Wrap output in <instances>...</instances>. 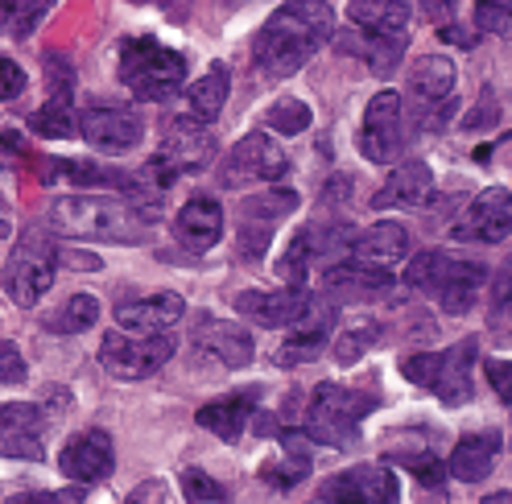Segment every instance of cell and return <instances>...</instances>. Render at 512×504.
Returning a JSON list of instances; mask_svg holds the SVG:
<instances>
[{"label":"cell","instance_id":"1","mask_svg":"<svg viewBox=\"0 0 512 504\" xmlns=\"http://www.w3.org/2000/svg\"><path fill=\"white\" fill-rule=\"evenodd\" d=\"M335 38V9L327 0H285L252 42L256 71L265 79H290Z\"/></svg>","mask_w":512,"mask_h":504},{"label":"cell","instance_id":"2","mask_svg":"<svg viewBox=\"0 0 512 504\" xmlns=\"http://www.w3.org/2000/svg\"><path fill=\"white\" fill-rule=\"evenodd\" d=\"M50 224L75 240H112V244H141L149 236V219L128 203L108 195H62L50 203Z\"/></svg>","mask_w":512,"mask_h":504},{"label":"cell","instance_id":"3","mask_svg":"<svg viewBox=\"0 0 512 504\" xmlns=\"http://www.w3.org/2000/svg\"><path fill=\"white\" fill-rule=\"evenodd\" d=\"M372 409H376V393L323 381V385H314V393L306 401V414H302L298 426L306 430L310 443L351 451L360 443V422L372 414Z\"/></svg>","mask_w":512,"mask_h":504},{"label":"cell","instance_id":"4","mask_svg":"<svg viewBox=\"0 0 512 504\" xmlns=\"http://www.w3.org/2000/svg\"><path fill=\"white\" fill-rule=\"evenodd\" d=\"M405 281L413 290H422L426 298H434L446 314H467L488 281V269L467 257H451L442 248H430L422 257H413L405 269Z\"/></svg>","mask_w":512,"mask_h":504},{"label":"cell","instance_id":"5","mask_svg":"<svg viewBox=\"0 0 512 504\" xmlns=\"http://www.w3.org/2000/svg\"><path fill=\"white\" fill-rule=\"evenodd\" d=\"M120 83L141 104H162L186 83V54L162 46L157 38H128L120 46Z\"/></svg>","mask_w":512,"mask_h":504},{"label":"cell","instance_id":"6","mask_svg":"<svg viewBox=\"0 0 512 504\" xmlns=\"http://www.w3.org/2000/svg\"><path fill=\"white\" fill-rule=\"evenodd\" d=\"M479 360V339L467 335L459 343L442 352H418V356H401V376L413 385H422L426 393H434L442 405H467L475 385H471V368Z\"/></svg>","mask_w":512,"mask_h":504},{"label":"cell","instance_id":"7","mask_svg":"<svg viewBox=\"0 0 512 504\" xmlns=\"http://www.w3.org/2000/svg\"><path fill=\"white\" fill-rule=\"evenodd\" d=\"M54 273H58V248L42 228H29L5 261V294L17 306H38L46 298V290L54 286Z\"/></svg>","mask_w":512,"mask_h":504},{"label":"cell","instance_id":"8","mask_svg":"<svg viewBox=\"0 0 512 504\" xmlns=\"http://www.w3.org/2000/svg\"><path fill=\"white\" fill-rule=\"evenodd\" d=\"M405 96L413 108V120L426 133L442 129L455 112V62L446 54H426L405 71Z\"/></svg>","mask_w":512,"mask_h":504},{"label":"cell","instance_id":"9","mask_svg":"<svg viewBox=\"0 0 512 504\" xmlns=\"http://www.w3.org/2000/svg\"><path fill=\"white\" fill-rule=\"evenodd\" d=\"M174 356L170 331L162 335H137V331H112L100 343V364L116 376V381H145V376L162 372Z\"/></svg>","mask_w":512,"mask_h":504},{"label":"cell","instance_id":"10","mask_svg":"<svg viewBox=\"0 0 512 504\" xmlns=\"http://www.w3.org/2000/svg\"><path fill=\"white\" fill-rule=\"evenodd\" d=\"M290 174V157L269 133H248L232 145V153L219 162V186L223 191H244L252 182H277Z\"/></svg>","mask_w":512,"mask_h":504},{"label":"cell","instance_id":"11","mask_svg":"<svg viewBox=\"0 0 512 504\" xmlns=\"http://www.w3.org/2000/svg\"><path fill=\"white\" fill-rule=\"evenodd\" d=\"M153 162L162 166L174 182L182 174H199V170H207L215 162V133L190 112L186 116H170L166 129H162V149L153 153Z\"/></svg>","mask_w":512,"mask_h":504},{"label":"cell","instance_id":"12","mask_svg":"<svg viewBox=\"0 0 512 504\" xmlns=\"http://www.w3.org/2000/svg\"><path fill=\"white\" fill-rule=\"evenodd\" d=\"M360 153L372 166H393L405 153V108L397 91H380L364 108L360 124Z\"/></svg>","mask_w":512,"mask_h":504},{"label":"cell","instance_id":"13","mask_svg":"<svg viewBox=\"0 0 512 504\" xmlns=\"http://www.w3.org/2000/svg\"><path fill=\"white\" fill-rule=\"evenodd\" d=\"M335 335V298H314L306 302V310L298 314V323H290V339L277 348V364L281 368H298L310 364L327 352V339Z\"/></svg>","mask_w":512,"mask_h":504},{"label":"cell","instance_id":"14","mask_svg":"<svg viewBox=\"0 0 512 504\" xmlns=\"http://www.w3.org/2000/svg\"><path fill=\"white\" fill-rule=\"evenodd\" d=\"M512 232V195L508 186H488L479 191L467 211L459 215V224L451 228V236L459 244H504Z\"/></svg>","mask_w":512,"mask_h":504},{"label":"cell","instance_id":"15","mask_svg":"<svg viewBox=\"0 0 512 504\" xmlns=\"http://www.w3.org/2000/svg\"><path fill=\"white\" fill-rule=\"evenodd\" d=\"M79 133L87 145L104 149V153H128L137 149L145 137V124L133 108H120V104H91L79 112Z\"/></svg>","mask_w":512,"mask_h":504},{"label":"cell","instance_id":"16","mask_svg":"<svg viewBox=\"0 0 512 504\" xmlns=\"http://www.w3.org/2000/svg\"><path fill=\"white\" fill-rule=\"evenodd\" d=\"M318 500H360V504H393L401 500V484L389 467H372V463H360V467H347L339 476L318 484Z\"/></svg>","mask_w":512,"mask_h":504},{"label":"cell","instance_id":"17","mask_svg":"<svg viewBox=\"0 0 512 504\" xmlns=\"http://www.w3.org/2000/svg\"><path fill=\"white\" fill-rule=\"evenodd\" d=\"M112 467H116V451L108 430H83L58 455V471L75 484H100L112 476Z\"/></svg>","mask_w":512,"mask_h":504},{"label":"cell","instance_id":"18","mask_svg":"<svg viewBox=\"0 0 512 504\" xmlns=\"http://www.w3.org/2000/svg\"><path fill=\"white\" fill-rule=\"evenodd\" d=\"M0 455L5 459H42L46 455V414L29 401L0 405Z\"/></svg>","mask_w":512,"mask_h":504},{"label":"cell","instance_id":"19","mask_svg":"<svg viewBox=\"0 0 512 504\" xmlns=\"http://www.w3.org/2000/svg\"><path fill=\"white\" fill-rule=\"evenodd\" d=\"M310 290L306 286H285V290H244L236 294V310L248 323L261 327H290L298 323V314L306 310Z\"/></svg>","mask_w":512,"mask_h":504},{"label":"cell","instance_id":"20","mask_svg":"<svg viewBox=\"0 0 512 504\" xmlns=\"http://www.w3.org/2000/svg\"><path fill=\"white\" fill-rule=\"evenodd\" d=\"M195 348L215 356L223 368H248L256 356V343L240 323L228 319H215V314H203L195 323Z\"/></svg>","mask_w":512,"mask_h":504},{"label":"cell","instance_id":"21","mask_svg":"<svg viewBox=\"0 0 512 504\" xmlns=\"http://www.w3.org/2000/svg\"><path fill=\"white\" fill-rule=\"evenodd\" d=\"M347 21L364 38L409 46V0H347Z\"/></svg>","mask_w":512,"mask_h":504},{"label":"cell","instance_id":"22","mask_svg":"<svg viewBox=\"0 0 512 504\" xmlns=\"http://www.w3.org/2000/svg\"><path fill=\"white\" fill-rule=\"evenodd\" d=\"M182 314H186L182 294L162 290V294H149V298H137V302H120L116 323L124 331H137V335H162V331H174L182 323Z\"/></svg>","mask_w":512,"mask_h":504},{"label":"cell","instance_id":"23","mask_svg":"<svg viewBox=\"0 0 512 504\" xmlns=\"http://www.w3.org/2000/svg\"><path fill=\"white\" fill-rule=\"evenodd\" d=\"M393 443L384 447V459L389 463H401L405 471H413L426 488H442L446 480V467L438 459V447H434V434L430 430H409V434H389Z\"/></svg>","mask_w":512,"mask_h":504},{"label":"cell","instance_id":"24","mask_svg":"<svg viewBox=\"0 0 512 504\" xmlns=\"http://www.w3.org/2000/svg\"><path fill=\"white\" fill-rule=\"evenodd\" d=\"M347 257L360 261V265H372V269H393L409 257V232L401 224H389V219H384V224H372L360 236H351Z\"/></svg>","mask_w":512,"mask_h":504},{"label":"cell","instance_id":"25","mask_svg":"<svg viewBox=\"0 0 512 504\" xmlns=\"http://www.w3.org/2000/svg\"><path fill=\"white\" fill-rule=\"evenodd\" d=\"M174 236L182 248L190 252H207L219 244L223 236V207L207 195H195V199H186L182 211L174 215Z\"/></svg>","mask_w":512,"mask_h":504},{"label":"cell","instance_id":"26","mask_svg":"<svg viewBox=\"0 0 512 504\" xmlns=\"http://www.w3.org/2000/svg\"><path fill=\"white\" fill-rule=\"evenodd\" d=\"M434 195V174L426 162H401L384 186L372 195V207L380 211H393V207H426Z\"/></svg>","mask_w":512,"mask_h":504},{"label":"cell","instance_id":"27","mask_svg":"<svg viewBox=\"0 0 512 504\" xmlns=\"http://www.w3.org/2000/svg\"><path fill=\"white\" fill-rule=\"evenodd\" d=\"M256 397H261V389H244V393H232V397L207 401L195 414V422L203 430H211L215 438H223V443H240V434L248 430V422L256 414Z\"/></svg>","mask_w":512,"mask_h":504},{"label":"cell","instance_id":"28","mask_svg":"<svg viewBox=\"0 0 512 504\" xmlns=\"http://www.w3.org/2000/svg\"><path fill=\"white\" fill-rule=\"evenodd\" d=\"M71 182L75 191H128V178L124 170H112V166H95V162H83V157H46L42 162V182Z\"/></svg>","mask_w":512,"mask_h":504},{"label":"cell","instance_id":"29","mask_svg":"<svg viewBox=\"0 0 512 504\" xmlns=\"http://www.w3.org/2000/svg\"><path fill=\"white\" fill-rule=\"evenodd\" d=\"M277 438H281V459H269L265 467H261V480L269 484V488H277V492H290V488H298L306 476H310V438H306V430L302 426H290V430H277Z\"/></svg>","mask_w":512,"mask_h":504},{"label":"cell","instance_id":"30","mask_svg":"<svg viewBox=\"0 0 512 504\" xmlns=\"http://www.w3.org/2000/svg\"><path fill=\"white\" fill-rule=\"evenodd\" d=\"M393 286V273L389 269H372V265H360V261H339L323 273V290L327 298H339V302H351V298H372V294H384Z\"/></svg>","mask_w":512,"mask_h":504},{"label":"cell","instance_id":"31","mask_svg":"<svg viewBox=\"0 0 512 504\" xmlns=\"http://www.w3.org/2000/svg\"><path fill=\"white\" fill-rule=\"evenodd\" d=\"M500 447H504V438L500 434H467L459 438V447L451 451V463H446V471H451L455 480L463 484H479V480H488L492 476V467L500 459Z\"/></svg>","mask_w":512,"mask_h":504},{"label":"cell","instance_id":"32","mask_svg":"<svg viewBox=\"0 0 512 504\" xmlns=\"http://www.w3.org/2000/svg\"><path fill=\"white\" fill-rule=\"evenodd\" d=\"M228 91H232V75H228V67L223 62H211V71L186 91V104H190V116L195 120H203V124H211V120H219V112H223V104H228Z\"/></svg>","mask_w":512,"mask_h":504},{"label":"cell","instance_id":"33","mask_svg":"<svg viewBox=\"0 0 512 504\" xmlns=\"http://www.w3.org/2000/svg\"><path fill=\"white\" fill-rule=\"evenodd\" d=\"M95 323H100V302H95L91 294L67 298L54 314H46V319H42V327H46L50 335H83V331H91Z\"/></svg>","mask_w":512,"mask_h":504},{"label":"cell","instance_id":"34","mask_svg":"<svg viewBox=\"0 0 512 504\" xmlns=\"http://www.w3.org/2000/svg\"><path fill=\"white\" fill-rule=\"evenodd\" d=\"M318 257V236H314V224L310 228H298L290 248L277 257V277L285 281V286H306V273H310V261Z\"/></svg>","mask_w":512,"mask_h":504},{"label":"cell","instance_id":"35","mask_svg":"<svg viewBox=\"0 0 512 504\" xmlns=\"http://www.w3.org/2000/svg\"><path fill=\"white\" fill-rule=\"evenodd\" d=\"M71 96L75 91H50V100L34 112V133H42V137H54V141H62V137H75V112H71Z\"/></svg>","mask_w":512,"mask_h":504},{"label":"cell","instance_id":"36","mask_svg":"<svg viewBox=\"0 0 512 504\" xmlns=\"http://www.w3.org/2000/svg\"><path fill=\"white\" fill-rule=\"evenodd\" d=\"M298 211V195L285 191V186H277V191H261V195H248L240 203V215L248 219H265V224H281L285 215Z\"/></svg>","mask_w":512,"mask_h":504},{"label":"cell","instance_id":"37","mask_svg":"<svg viewBox=\"0 0 512 504\" xmlns=\"http://www.w3.org/2000/svg\"><path fill=\"white\" fill-rule=\"evenodd\" d=\"M265 124H269L273 133H281V137H298V133L310 129V104L285 96V100H277V104L265 112Z\"/></svg>","mask_w":512,"mask_h":504},{"label":"cell","instance_id":"38","mask_svg":"<svg viewBox=\"0 0 512 504\" xmlns=\"http://www.w3.org/2000/svg\"><path fill=\"white\" fill-rule=\"evenodd\" d=\"M380 339V327L376 323H356V327H347V331H339L335 335V343H331V356H335V364H356L372 343Z\"/></svg>","mask_w":512,"mask_h":504},{"label":"cell","instance_id":"39","mask_svg":"<svg viewBox=\"0 0 512 504\" xmlns=\"http://www.w3.org/2000/svg\"><path fill=\"white\" fill-rule=\"evenodd\" d=\"M273 232H277V224H265V219H248V215H240L236 252H240L244 261H261L265 252H269V244H273Z\"/></svg>","mask_w":512,"mask_h":504},{"label":"cell","instance_id":"40","mask_svg":"<svg viewBox=\"0 0 512 504\" xmlns=\"http://www.w3.org/2000/svg\"><path fill=\"white\" fill-rule=\"evenodd\" d=\"M182 496L190 504H223V500H228V488H223L219 480H211L207 471L190 467V471H182Z\"/></svg>","mask_w":512,"mask_h":504},{"label":"cell","instance_id":"41","mask_svg":"<svg viewBox=\"0 0 512 504\" xmlns=\"http://www.w3.org/2000/svg\"><path fill=\"white\" fill-rule=\"evenodd\" d=\"M512 25V0H475V29L479 34L508 38Z\"/></svg>","mask_w":512,"mask_h":504},{"label":"cell","instance_id":"42","mask_svg":"<svg viewBox=\"0 0 512 504\" xmlns=\"http://www.w3.org/2000/svg\"><path fill=\"white\" fill-rule=\"evenodd\" d=\"M54 9V0H13V17H9V34L29 38L38 29V21Z\"/></svg>","mask_w":512,"mask_h":504},{"label":"cell","instance_id":"43","mask_svg":"<svg viewBox=\"0 0 512 504\" xmlns=\"http://www.w3.org/2000/svg\"><path fill=\"white\" fill-rule=\"evenodd\" d=\"M25 83H29V75L21 71V62L9 58V54H0V104L17 100L21 91H25Z\"/></svg>","mask_w":512,"mask_h":504},{"label":"cell","instance_id":"44","mask_svg":"<svg viewBox=\"0 0 512 504\" xmlns=\"http://www.w3.org/2000/svg\"><path fill=\"white\" fill-rule=\"evenodd\" d=\"M25 381V356L17 352V343L0 339V385H21Z\"/></svg>","mask_w":512,"mask_h":504},{"label":"cell","instance_id":"45","mask_svg":"<svg viewBox=\"0 0 512 504\" xmlns=\"http://www.w3.org/2000/svg\"><path fill=\"white\" fill-rule=\"evenodd\" d=\"M488 381L504 405H512V364L508 360H488Z\"/></svg>","mask_w":512,"mask_h":504},{"label":"cell","instance_id":"46","mask_svg":"<svg viewBox=\"0 0 512 504\" xmlns=\"http://www.w3.org/2000/svg\"><path fill=\"white\" fill-rule=\"evenodd\" d=\"M422 13L442 29V25H451L455 13H459V0H422Z\"/></svg>","mask_w":512,"mask_h":504},{"label":"cell","instance_id":"47","mask_svg":"<svg viewBox=\"0 0 512 504\" xmlns=\"http://www.w3.org/2000/svg\"><path fill=\"white\" fill-rule=\"evenodd\" d=\"M13 232V215H9V203H5V195H0V240H5Z\"/></svg>","mask_w":512,"mask_h":504},{"label":"cell","instance_id":"48","mask_svg":"<svg viewBox=\"0 0 512 504\" xmlns=\"http://www.w3.org/2000/svg\"><path fill=\"white\" fill-rule=\"evenodd\" d=\"M153 496H162V484H145V488H137V492L128 496V500L137 504V500H153Z\"/></svg>","mask_w":512,"mask_h":504},{"label":"cell","instance_id":"49","mask_svg":"<svg viewBox=\"0 0 512 504\" xmlns=\"http://www.w3.org/2000/svg\"><path fill=\"white\" fill-rule=\"evenodd\" d=\"M9 17H13V0H0V29H9Z\"/></svg>","mask_w":512,"mask_h":504},{"label":"cell","instance_id":"50","mask_svg":"<svg viewBox=\"0 0 512 504\" xmlns=\"http://www.w3.org/2000/svg\"><path fill=\"white\" fill-rule=\"evenodd\" d=\"M228 5H232V0H228Z\"/></svg>","mask_w":512,"mask_h":504}]
</instances>
